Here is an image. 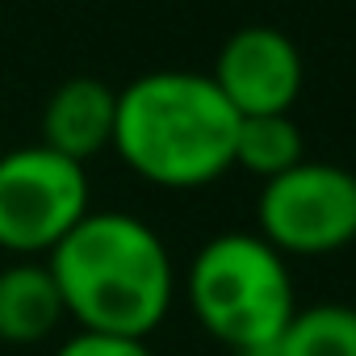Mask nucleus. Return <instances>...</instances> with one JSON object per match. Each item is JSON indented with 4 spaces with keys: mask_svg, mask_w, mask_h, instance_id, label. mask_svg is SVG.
<instances>
[{
    "mask_svg": "<svg viewBox=\"0 0 356 356\" xmlns=\"http://www.w3.org/2000/svg\"><path fill=\"white\" fill-rule=\"evenodd\" d=\"M47 268L63 293L67 318L84 331L147 339L172 310V256L134 214L88 210L47 252Z\"/></svg>",
    "mask_w": 356,
    "mask_h": 356,
    "instance_id": "nucleus-1",
    "label": "nucleus"
},
{
    "mask_svg": "<svg viewBox=\"0 0 356 356\" xmlns=\"http://www.w3.org/2000/svg\"><path fill=\"white\" fill-rule=\"evenodd\" d=\"M239 113L202 72H147L118 92L113 151L159 189H206L235 168Z\"/></svg>",
    "mask_w": 356,
    "mask_h": 356,
    "instance_id": "nucleus-2",
    "label": "nucleus"
},
{
    "mask_svg": "<svg viewBox=\"0 0 356 356\" xmlns=\"http://www.w3.org/2000/svg\"><path fill=\"white\" fill-rule=\"evenodd\" d=\"M189 306L197 323L231 352L268 343L298 310L285 252L260 231H222L189 264Z\"/></svg>",
    "mask_w": 356,
    "mask_h": 356,
    "instance_id": "nucleus-3",
    "label": "nucleus"
},
{
    "mask_svg": "<svg viewBox=\"0 0 356 356\" xmlns=\"http://www.w3.org/2000/svg\"><path fill=\"white\" fill-rule=\"evenodd\" d=\"M88 214L84 163L47 143L0 155V248L13 256H47Z\"/></svg>",
    "mask_w": 356,
    "mask_h": 356,
    "instance_id": "nucleus-4",
    "label": "nucleus"
},
{
    "mask_svg": "<svg viewBox=\"0 0 356 356\" xmlns=\"http://www.w3.org/2000/svg\"><path fill=\"white\" fill-rule=\"evenodd\" d=\"M256 222L260 235L289 256H331L356 243V172L302 159L264 181Z\"/></svg>",
    "mask_w": 356,
    "mask_h": 356,
    "instance_id": "nucleus-5",
    "label": "nucleus"
},
{
    "mask_svg": "<svg viewBox=\"0 0 356 356\" xmlns=\"http://www.w3.org/2000/svg\"><path fill=\"white\" fill-rule=\"evenodd\" d=\"M210 80L235 105L239 118L289 113L302 97L306 67H302V51L293 47L289 34H281L273 26H243L222 42Z\"/></svg>",
    "mask_w": 356,
    "mask_h": 356,
    "instance_id": "nucleus-6",
    "label": "nucleus"
},
{
    "mask_svg": "<svg viewBox=\"0 0 356 356\" xmlns=\"http://www.w3.org/2000/svg\"><path fill=\"white\" fill-rule=\"evenodd\" d=\"M118 92L105 80L72 76L42 105V143L76 163H88L105 147H113Z\"/></svg>",
    "mask_w": 356,
    "mask_h": 356,
    "instance_id": "nucleus-7",
    "label": "nucleus"
},
{
    "mask_svg": "<svg viewBox=\"0 0 356 356\" xmlns=\"http://www.w3.org/2000/svg\"><path fill=\"white\" fill-rule=\"evenodd\" d=\"M67 318L63 293L47 268V260L17 256L9 268H0V343L30 348L59 331Z\"/></svg>",
    "mask_w": 356,
    "mask_h": 356,
    "instance_id": "nucleus-8",
    "label": "nucleus"
},
{
    "mask_svg": "<svg viewBox=\"0 0 356 356\" xmlns=\"http://www.w3.org/2000/svg\"><path fill=\"white\" fill-rule=\"evenodd\" d=\"M306 159V143H302V126L293 122V113H252L239 118V134H235V168L273 181V176L298 168Z\"/></svg>",
    "mask_w": 356,
    "mask_h": 356,
    "instance_id": "nucleus-9",
    "label": "nucleus"
},
{
    "mask_svg": "<svg viewBox=\"0 0 356 356\" xmlns=\"http://www.w3.org/2000/svg\"><path fill=\"white\" fill-rule=\"evenodd\" d=\"M277 348L281 356H356V306L314 302L293 310Z\"/></svg>",
    "mask_w": 356,
    "mask_h": 356,
    "instance_id": "nucleus-10",
    "label": "nucleus"
},
{
    "mask_svg": "<svg viewBox=\"0 0 356 356\" xmlns=\"http://www.w3.org/2000/svg\"><path fill=\"white\" fill-rule=\"evenodd\" d=\"M55 356H155V352L138 335H109V331H84L80 327L76 335H67L55 348Z\"/></svg>",
    "mask_w": 356,
    "mask_h": 356,
    "instance_id": "nucleus-11",
    "label": "nucleus"
}]
</instances>
